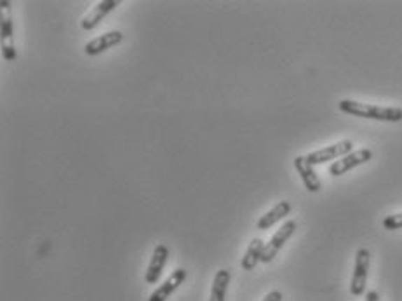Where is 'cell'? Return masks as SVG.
I'll return each instance as SVG.
<instances>
[{
	"label": "cell",
	"mask_w": 402,
	"mask_h": 301,
	"mask_svg": "<svg viewBox=\"0 0 402 301\" xmlns=\"http://www.w3.org/2000/svg\"><path fill=\"white\" fill-rule=\"evenodd\" d=\"M352 152H354V143H352L350 139H343V141H338L334 143V145L326 146V148L315 150V152L308 153L307 160L312 164V166H317V164L341 159V157L348 155V153Z\"/></svg>",
	"instance_id": "5"
},
{
	"label": "cell",
	"mask_w": 402,
	"mask_h": 301,
	"mask_svg": "<svg viewBox=\"0 0 402 301\" xmlns=\"http://www.w3.org/2000/svg\"><path fill=\"white\" fill-rule=\"evenodd\" d=\"M289 213H291V202L282 200V202L273 206L268 213H265L258 221H256V228H258V230H268V228H272L273 225L279 223L280 220H284Z\"/></svg>",
	"instance_id": "12"
},
{
	"label": "cell",
	"mask_w": 402,
	"mask_h": 301,
	"mask_svg": "<svg viewBox=\"0 0 402 301\" xmlns=\"http://www.w3.org/2000/svg\"><path fill=\"white\" fill-rule=\"evenodd\" d=\"M185 281H187V270H185V268H176V270L152 293L148 301H166Z\"/></svg>",
	"instance_id": "9"
},
{
	"label": "cell",
	"mask_w": 402,
	"mask_h": 301,
	"mask_svg": "<svg viewBox=\"0 0 402 301\" xmlns=\"http://www.w3.org/2000/svg\"><path fill=\"white\" fill-rule=\"evenodd\" d=\"M263 249H265V242H263L259 237L252 239L251 244H249L247 251H245L244 258H242V261H241L242 270H245V272L254 270L256 265H258L259 261H261Z\"/></svg>",
	"instance_id": "13"
},
{
	"label": "cell",
	"mask_w": 402,
	"mask_h": 301,
	"mask_svg": "<svg viewBox=\"0 0 402 301\" xmlns=\"http://www.w3.org/2000/svg\"><path fill=\"white\" fill-rule=\"evenodd\" d=\"M294 167H296L298 174H300L301 181H303L305 188L310 193H317L321 190V180H319L317 173H315L314 166L307 160V155L294 157Z\"/></svg>",
	"instance_id": "11"
},
{
	"label": "cell",
	"mask_w": 402,
	"mask_h": 301,
	"mask_svg": "<svg viewBox=\"0 0 402 301\" xmlns=\"http://www.w3.org/2000/svg\"><path fill=\"white\" fill-rule=\"evenodd\" d=\"M230 279H232L230 270L222 268V270L216 272L215 281H213V286H211V296H209V301H225Z\"/></svg>",
	"instance_id": "14"
},
{
	"label": "cell",
	"mask_w": 402,
	"mask_h": 301,
	"mask_svg": "<svg viewBox=\"0 0 402 301\" xmlns=\"http://www.w3.org/2000/svg\"><path fill=\"white\" fill-rule=\"evenodd\" d=\"M296 228H298L296 221L287 220L286 223H284L282 227H280L279 230H277L275 234L272 235V239H270V241L265 244V249H263V256H261V263H270V261H272L273 258L279 254V251L282 249L284 244H286L291 237H293V234L296 232Z\"/></svg>",
	"instance_id": "4"
},
{
	"label": "cell",
	"mask_w": 402,
	"mask_h": 301,
	"mask_svg": "<svg viewBox=\"0 0 402 301\" xmlns=\"http://www.w3.org/2000/svg\"><path fill=\"white\" fill-rule=\"evenodd\" d=\"M167 258H169V247H167L166 244H157L154 249V254H152L150 258L147 272H145V282H147V284H157L159 277L162 275L164 267H166L167 263Z\"/></svg>",
	"instance_id": "8"
},
{
	"label": "cell",
	"mask_w": 402,
	"mask_h": 301,
	"mask_svg": "<svg viewBox=\"0 0 402 301\" xmlns=\"http://www.w3.org/2000/svg\"><path fill=\"white\" fill-rule=\"evenodd\" d=\"M366 301H380V295L376 291L366 293Z\"/></svg>",
	"instance_id": "17"
},
{
	"label": "cell",
	"mask_w": 402,
	"mask_h": 301,
	"mask_svg": "<svg viewBox=\"0 0 402 301\" xmlns=\"http://www.w3.org/2000/svg\"><path fill=\"white\" fill-rule=\"evenodd\" d=\"M261 301H282V293L280 291H270Z\"/></svg>",
	"instance_id": "16"
},
{
	"label": "cell",
	"mask_w": 402,
	"mask_h": 301,
	"mask_svg": "<svg viewBox=\"0 0 402 301\" xmlns=\"http://www.w3.org/2000/svg\"><path fill=\"white\" fill-rule=\"evenodd\" d=\"M122 38H124L122 31H119V30L106 31V34L99 35V37L92 38L91 42H87L84 48V52L87 56H98V55H101V52H105L106 49L113 48V46H119L120 42H122Z\"/></svg>",
	"instance_id": "10"
},
{
	"label": "cell",
	"mask_w": 402,
	"mask_h": 301,
	"mask_svg": "<svg viewBox=\"0 0 402 301\" xmlns=\"http://www.w3.org/2000/svg\"><path fill=\"white\" fill-rule=\"evenodd\" d=\"M371 265V253L366 247H361L355 254L354 275L350 282V293L354 296H362L366 293V282H368V272Z\"/></svg>",
	"instance_id": "3"
},
{
	"label": "cell",
	"mask_w": 402,
	"mask_h": 301,
	"mask_svg": "<svg viewBox=\"0 0 402 301\" xmlns=\"http://www.w3.org/2000/svg\"><path fill=\"white\" fill-rule=\"evenodd\" d=\"M340 110L348 115L362 117V119H373L382 122H401L402 120V108L399 106H380L369 105V103L354 102V99H341Z\"/></svg>",
	"instance_id": "1"
},
{
	"label": "cell",
	"mask_w": 402,
	"mask_h": 301,
	"mask_svg": "<svg viewBox=\"0 0 402 301\" xmlns=\"http://www.w3.org/2000/svg\"><path fill=\"white\" fill-rule=\"evenodd\" d=\"M383 228L385 230H401L402 228V213H396V214H390V216H387L385 220H383Z\"/></svg>",
	"instance_id": "15"
},
{
	"label": "cell",
	"mask_w": 402,
	"mask_h": 301,
	"mask_svg": "<svg viewBox=\"0 0 402 301\" xmlns=\"http://www.w3.org/2000/svg\"><path fill=\"white\" fill-rule=\"evenodd\" d=\"M117 6H120V0H99V2L96 4V6L92 7L87 14H85L84 20L80 21L82 30H85V31L94 30V28L98 27V24L101 23V21L105 20V18L108 16V14L112 13Z\"/></svg>",
	"instance_id": "7"
},
{
	"label": "cell",
	"mask_w": 402,
	"mask_h": 301,
	"mask_svg": "<svg viewBox=\"0 0 402 301\" xmlns=\"http://www.w3.org/2000/svg\"><path fill=\"white\" fill-rule=\"evenodd\" d=\"M371 159H373V152L369 148L355 150V152L341 157L340 160H334V162L329 166V174L331 176L338 178V176H341V174L352 171L354 167L362 166V164H368Z\"/></svg>",
	"instance_id": "6"
},
{
	"label": "cell",
	"mask_w": 402,
	"mask_h": 301,
	"mask_svg": "<svg viewBox=\"0 0 402 301\" xmlns=\"http://www.w3.org/2000/svg\"><path fill=\"white\" fill-rule=\"evenodd\" d=\"M0 41H2V58L6 61L16 59V46L13 34V10L9 0L0 2Z\"/></svg>",
	"instance_id": "2"
}]
</instances>
